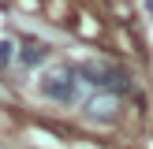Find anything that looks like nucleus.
Masks as SVG:
<instances>
[{
    "mask_svg": "<svg viewBox=\"0 0 153 149\" xmlns=\"http://www.w3.org/2000/svg\"><path fill=\"white\" fill-rule=\"evenodd\" d=\"M75 86H79V71L75 67H52L41 78V93L52 97V101H75Z\"/></svg>",
    "mask_w": 153,
    "mask_h": 149,
    "instance_id": "1",
    "label": "nucleus"
},
{
    "mask_svg": "<svg viewBox=\"0 0 153 149\" xmlns=\"http://www.w3.org/2000/svg\"><path fill=\"white\" fill-rule=\"evenodd\" d=\"M19 60H22V63H41V60H45V45L34 41V37H26L22 49H19Z\"/></svg>",
    "mask_w": 153,
    "mask_h": 149,
    "instance_id": "4",
    "label": "nucleus"
},
{
    "mask_svg": "<svg viewBox=\"0 0 153 149\" xmlns=\"http://www.w3.org/2000/svg\"><path fill=\"white\" fill-rule=\"evenodd\" d=\"M146 4H149V11H153V0H146Z\"/></svg>",
    "mask_w": 153,
    "mask_h": 149,
    "instance_id": "6",
    "label": "nucleus"
},
{
    "mask_svg": "<svg viewBox=\"0 0 153 149\" xmlns=\"http://www.w3.org/2000/svg\"><path fill=\"white\" fill-rule=\"evenodd\" d=\"M116 108H120V97L108 93V89H97L82 101V116L94 119V123H112L116 119Z\"/></svg>",
    "mask_w": 153,
    "mask_h": 149,
    "instance_id": "2",
    "label": "nucleus"
},
{
    "mask_svg": "<svg viewBox=\"0 0 153 149\" xmlns=\"http://www.w3.org/2000/svg\"><path fill=\"white\" fill-rule=\"evenodd\" d=\"M11 56H15V45H11V41H0V67L11 63Z\"/></svg>",
    "mask_w": 153,
    "mask_h": 149,
    "instance_id": "5",
    "label": "nucleus"
},
{
    "mask_svg": "<svg viewBox=\"0 0 153 149\" xmlns=\"http://www.w3.org/2000/svg\"><path fill=\"white\" fill-rule=\"evenodd\" d=\"M105 89H108V93H131V89H134V82H131V74H127V71H116V67H112V71H108V78H105Z\"/></svg>",
    "mask_w": 153,
    "mask_h": 149,
    "instance_id": "3",
    "label": "nucleus"
}]
</instances>
